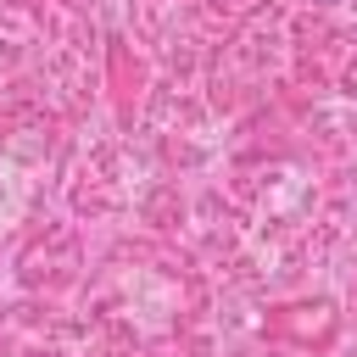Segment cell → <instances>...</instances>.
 I'll return each instance as SVG.
<instances>
[]
</instances>
